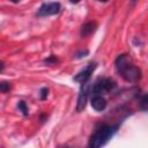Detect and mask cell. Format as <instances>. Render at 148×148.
I'll return each instance as SVG.
<instances>
[{
    "mask_svg": "<svg viewBox=\"0 0 148 148\" xmlns=\"http://www.w3.org/2000/svg\"><path fill=\"white\" fill-rule=\"evenodd\" d=\"M114 68L118 75L121 76L126 82H138L142 76L141 69L134 64L128 53H121L116 58Z\"/></svg>",
    "mask_w": 148,
    "mask_h": 148,
    "instance_id": "cell-1",
    "label": "cell"
},
{
    "mask_svg": "<svg viewBox=\"0 0 148 148\" xmlns=\"http://www.w3.org/2000/svg\"><path fill=\"white\" fill-rule=\"evenodd\" d=\"M118 125L103 124L97 127L89 139V148H103L117 133Z\"/></svg>",
    "mask_w": 148,
    "mask_h": 148,
    "instance_id": "cell-2",
    "label": "cell"
},
{
    "mask_svg": "<svg viewBox=\"0 0 148 148\" xmlns=\"http://www.w3.org/2000/svg\"><path fill=\"white\" fill-rule=\"evenodd\" d=\"M117 87V83L111 77H99L96 80V82L91 87V94L92 95H105L110 91H112Z\"/></svg>",
    "mask_w": 148,
    "mask_h": 148,
    "instance_id": "cell-3",
    "label": "cell"
},
{
    "mask_svg": "<svg viewBox=\"0 0 148 148\" xmlns=\"http://www.w3.org/2000/svg\"><path fill=\"white\" fill-rule=\"evenodd\" d=\"M61 12V3L58 1H52V2H43L38 10L37 15L38 16H53L57 15Z\"/></svg>",
    "mask_w": 148,
    "mask_h": 148,
    "instance_id": "cell-4",
    "label": "cell"
},
{
    "mask_svg": "<svg viewBox=\"0 0 148 148\" xmlns=\"http://www.w3.org/2000/svg\"><path fill=\"white\" fill-rule=\"evenodd\" d=\"M90 92H91L90 81L81 84V88H80V91H79V95H77V101H76V111L77 112H81V111L84 110Z\"/></svg>",
    "mask_w": 148,
    "mask_h": 148,
    "instance_id": "cell-5",
    "label": "cell"
},
{
    "mask_svg": "<svg viewBox=\"0 0 148 148\" xmlns=\"http://www.w3.org/2000/svg\"><path fill=\"white\" fill-rule=\"evenodd\" d=\"M96 67H97V64H96L95 61L89 62L83 69H81V71L73 77V80H74L75 82H79L80 84H83V83L90 81L91 74L94 73V71L96 69Z\"/></svg>",
    "mask_w": 148,
    "mask_h": 148,
    "instance_id": "cell-6",
    "label": "cell"
},
{
    "mask_svg": "<svg viewBox=\"0 0 148 148\" xmlns=\"http://www.w3.org/2000/svg\"><path fill=\"white\" fill-rule=\"evenodd\" d=\"M90 104H91V108L97 111V112H101V111H104L106 105H108V102L105 99L104 96L102 95H92L91 99H90Z\"/></svg>",
    "mask_w": 148,
    "mask_h": 148,
    "instance_id": "cell-7",
    "label": "cell"
},
{
    "mask_svg": "<svg viewBox=\"0 0 148 148\" xmlns=\"http://www.w3.org/2000/svg\"><path fill=\"white\" fill-rule=\"evenodd\" d=\"M96 30H97V22L96 21H88L81 27L80 35H81V37L84 38V37H88V36L92 35Z\"/></svg>",
    "mask_w": 148,
    "mask_h": 148,
    "instance_id": "cell-8",
    "label": "cell"
},
{
    "mask_svg": "<svg viewBox=\"0 0 148 148\" xmlns=\"http://www.w3.org/2000/svg\"><path fill=\"white\" fill-rule=\"evenodd\" d=\"M139 108L142 111H148V94H143L139 99Z\"/></svg>",
    "mask_w": 148,
    "mask_h": 148,
    "instance_id": "cell-9",
    "label": "cell"
},
{
    "mask_svg": "<svg viewBox=\"0 0 148 148\" xmlns=\"http://www.w3.org/2000/svg\"><path fill=\"white\" fill-rule=\"evenodd\" d=\"M17 109H18V111H20L24 117L29 116V108H28V105H27V103H25L24 101H20V102L17 103Z\"/></svg>",
    "mask_w": 148,
    "mask_h": 148,
    "instance_id": "cell-10",
    "label": "cell"
},
{
    "mask_svg": "<svg viewBox=\"0 0 148 148\" xmlns=\"http://www.w3.org/2000/svg\"><path fill=\"white\" fill-rule=\"evenodd\" d=\"M44 64H46V65H57V64H59V59L56 56L51 54L46 59H44Z\"/></svg>",
    "mask_w": 148,
    "mask_h": 148,
    "instance_id": "cell-11",
    "label": "cell"
},
{
    "mask_svg": "<svg viewBox=\"0 0 148 148\" xmlns=\"http://www.w3.org/2000/svg\"><path fill=\"white\" fill-rule=\"evenodd\" d=\"M10 88H12V83H10V82H7V81H2V82L0 83V91H1L2 94H6V92H8V91L10 90Z\"/></svg>",
    "mask_w": 148,
    "mask_h": 148,
    "instance_id": "cell-12",
    "label": "cell"
},
{
    "mask_svg": "<svg viewBox=\"0 0 148 148\" xmlns=\"http://www.w3.org/2000/svg\"><path fill=\"white\" fill-rule=\"evenodd\" d=\"M49 92H50V89L47 87H43L40 90H39V98L42 101H45L49 96Z\"/></svg>",
    "mask_w": 148,
    "mask_h": 148,
    "instance_id": "cell-13",
    "label": "cell"
},
{
    "mask_svg": "<svg viewBox=\"0 0 148 148\" xmlns=\"http://www.w3.org/2000/svg\"><path fill=\"white\" fill-rule=\"evenodd\" d=\"M88 54H89V50L84 49V50H80V51H77V52L75 53L74 58H75V59H82V58H86Z\"/></svg>",
    "mask_w": 148,
    "mask_h": 148,
    "instance_id": "cell-14",
    "label": "cell"
},
{
    "mask_svg": "<svg viewBox=\"0 0 148 148\" xmlns=\"http://www.w3.org/2000/svg\"><path fill=\"white\" fill-rule=\"evenodd\" d=\"M3 68H5V64L3 61H1V72H3Z\"/></svg>",
    "mask_w": 148,
    "mask_h": 148,
    "instance_id": "cell-15",
    "label": "cell"
}]
</instances>
